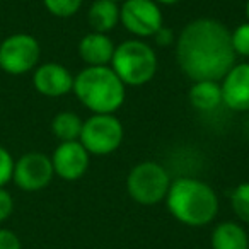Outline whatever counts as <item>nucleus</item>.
Instances as JSON below:
<instances>
[{
    "mask_svg": "<svg viewBox=\"0 0 249 249\" xmlns=\"http://www.w3.org/2000/svg\"><path fill=\"white\" fill-rule=\"evenodd\" d=\"M174 45L178 67L193 82H220L237 58L231 43V31L217 19H193L181 29Z\"/></svg>",
    "mask_w": 249,
    "mask_h": 249,
    "instance_id": "nucleus-1",
    "label": "nucleus"
},
{
    "mask_svg": "<svg viewBox=\"0 0 249 249\" xmlns=\"http://www.w3.org/2000/svg\"><path fill=\"white\" fill-rule=\"evenodd\" d=\"M169 213L188 227H205L218 213V196L208 183L196 178H178L166 196Z\"/></svg>",
    "mask_w": 249,
    "mask_h": 249,
    "instance_id": "nucleus-2",
    "label": "nucleus"
},
{
    "mask_svg": "<svg viewBox=\"0 0 249 249\" xmlns=\"http://www.w3.org/2000/svg\"><path fill=\"white\" fill-rule=\"evenodd\" d=\"M72 92L92 114H114L126 99V86L109 65L82 69L73 77Z\"/></svg>",
    "mask_w": 249,
    "mask_h": 249,
    "instance_id": "nucleus-3",
    "label": "nucleus"
},
{
    "mask_svg": "<svg viewBox=\"0 0 249 249\" xmlns=\"http://www.w3.org/2000/svg\"><path fill=\"white\" fill-rule=\"evenodd\" d=\"M157 55L143 39H126L114 48L109 67L126 87L149 84L157 73Z\"/></svg>",
    "mask_w": 249,
    "mask_h": 249,
    "instance_id": "nucleus-4",
    "label": "nucleus"
},
{
    "mask_svg": "<svg viewBox=\"0 0 249 249\" xmlns=\"http://www.w3.org/2000/svg\"><path fill=\"white\" fill-rule=\"evenodd\" d=\"M171 183L169 173L162 164L143 160L133 166L126 176V191L139 205L152 207L166 200Z\"/></svg>",
    "mask_w": 249,
    "mask_h": 249,
    "instance_id": "nucleus-5",
    "label": "nucleus"
},
{
    "mask_svg": "<svg viewBox=\"0 0 249 249\" xmlns=\"http://www.w3.org/2000/svg\"><path fill=\"white\" fill-rule=\"evenodd\" d=\"M123 123L114 114H92L84 120L79 142L90 156H109L123 143Z\"/></svg>",
    "mask_w": 249,
    "mask_h": 249,
    "instance_id": "nucleus-6",
    "label": "nucleus"
},
{
    "mask_svg": "<svg viewBox=\"0 0 249 249\" xmlns=\"http://www.w3.org/2000/svg\"><path fill=\"white\" fill-rule=\"evenodd\" d=\"M41 45L33 35L16 33L0 41V69L9 75H24L39 65Z\"/></svg>",
    "mask_w": 249,
    "mask_h": 249,
    "instance_id": "nucleus-7",
    "label": "nucleus"
},
{
    "mask_svg": "<svg viewBox=\"0 0 249 249\" xmlns=\"http://www.w3.org/2000/svg\"><path fill=\"white\" fill-rule=\"evenodd\" d=\"M120 22L137 39L154 38L164 26V16L154 0H124L120 5Z\"/></svg>",
    "mask_w": 249,
    "mask_h": 249,
    "instance_id": "nucleus-8",
    "label": "nucleus"
},
{
    "mask_svg": "<svg viewBox=\"0 0 249 249\" xmlns=\"http://www.w3.org/2000/svg\"><path fill=\"white\" fill-rule=\"evenodd\" d=\"M55 178L52 157L43 152H28L21 156L14 164L12 181L16 186L28 193L41 191Z\"/></svg>",
    "mask_w": 249,
    "mask_h": 249,
    "instance_id": "nucleus-9",
    "label": "nucleus"
},
{
    "mask_svg": "<svg viewBox=\"0 0 249 249\" xmlns=\"http://www.w3.org/2000/svg\"><path fill=\"white\" fill-rule=\"evenodd\" d=\"M52 164L55 176L63 181H77L86 176L90 164V154L84 145L75 142H60L52 154Z\"/></svg>",
    "mask_w": 249,
    "mask_h": 249,
    "instance_id": "nucleus-10",
    "label": "nucleus"
},
{
    "mask_svg": "<svg viewBox=\"0 0 249 249\" xmlns=\"http://www.w3.org/2000/svg\"><path fill=\"white\" fill-rule=\"evenodd\" d=\"M33 86L45 97H63L72 92L73 75L62 63L46 62L33 70Z\"/></svg>",
    "mask_w": 249,
    "mask_h": 249,
    "instance_id": "nucleus-11",
    "label": "nucleus"
},
{
    "mask_svg": "<svg viewBox=\"0 0 249 249\" xmlns=\"http://www.w3.org/2000/svg\"><path fill=\"white\" fill-rule=\"evenodd\" d=\"M222 103L232 111H249V63H235L220 80Z\"/></svg>",
    "mask_w": 249,
    "mask_h": 249,
    "instance_id": "nucleus-12",
    "label": "nucleus"
},
{
    "mask_svg": "<svg viewBox=\"0 0 249 249\" xmlns=\"http://www.w3.org/2000/svg\"><path fill=\"white\" fill-rule=\"evenodd\" d=\"M114 43L103 33H87L79 41V56L87 67H106L114 55Z\"/></svg>",
    "mask_w": 249,
    "mask_h": 249,
    "instance_id": "nucleus-13",
    "label": "nucleus"
},
{
    "mask_svg": "<svg viewBox=\"0 0 249 249\" xmlns=\"http://www.w3.org/2000/svg\"><path fill=\"white\" fill-rule=\"evenodd\" d=\"M212 249H249V235L237 222H220L212 231Z\"/></svg>",
    "mask_w": 249,
    "mask_h": 249,
    "instance_id": "nucleus-14",
    "label": "nucleus"
},
{
    "mask_svg": "<svg viewBox=\"0 0 249 249\" xmlns=\"http://www.w3.org/2000/svg\"><path fill=\"white\" fill-rule=\"evenodd\" d=\"M87 22L94 33L107 35L120 22V4L111 0H94L87 11Z\"/></svg>",
    "mask_w": 249,
    "mask_h": 249,
    "instance_id": "nucleus-15",
    "label": "nucleus"
},
{
    "mask_svg": "<svg viewBox=\"0 0 249 249\" xmlns=\"http://www.w3.org/2000/svg\"><path fill=\"white\" fill-rule=\"evenodd\" d=\"M190 104L198 111H213L222 104V89L220 82L215 80H196L191 84L188 92Z\"/></svg>",
    "mask_w": 249,
    "mask_h": 249,
    "instance_id": "nucleus-16",
    "label": "nucleus"
},
{
    "mask_svg": "<svg viewBox=\"0 0 249 249\" xmlns=\"http://www.w3.org/2000/svg\"><path fill=\"white\" fill-rule=\"evenodd\" d=\"M84 120L72 111H62L52 120V132L60 142H75L80 139Z\"/></svg>",
    "mask_w": 249,
    "mask_h": 249,
    "instance_id": "nucleus-17",
    "label": "nucleus"
},
{
    "mask_svg": "<svg viewBox=\"0 0 249 249\" xmlns=\"http://www.w3.org/2000/svg\"><path fill=\"white\" fill-rule=\"evenodd\" d=\"M231 207L235 217L244 224H249V181L241 183L231 193Z\"/></svg>",
    "mask_w": 249,
    "mask_h": 249,
    "instance_id": "nucleus-18",
    "label": "nucleus"
},
{
    "mask_svg": "<svg viewBox=\"0 0 249 249\" xmlns=\"http://www.w3.org/2000/svg\"><path fill=\"white\" fill-rule=\"evenodd\" d=\"M84 0H43V5L52 16L60 19H69L75 16L82 7Z\"/></svg>",
    "mask_w": 249,
    "mask_h": 249,
    "instance_id": "nucleus-19",
    "label": "nucleus"
},
{
    "mask_svg": "<svg viewBox=\"0 0 249 249\" xmlns=\"http://www.w3.org/2000/svg\"><path fill=\"white\" fill-rule=\"evenodd\" d=\"M231 43L235 56L249 58V22L239 24L234 31H231Z\"/></svg>",
    "mask_w": 249,
    "mask_h": 249,
    "instance_id": "nucleus-20",
    "label": "nucleus"
},
{
    "mask_svg": "<svg viewBox=\"0 0 249 249\" xmlns=\"http://www.w3.org/2000/svg\"><path fill=\"white\" fill-rule=\"evenodd\" d=\"M14 157L5 147L0 145V188H4L7 183L12 181V173H14Z\"/></svg>",
    "mask_w": 249,
    "mask_h": 249,
    "instance_id": "nucleus-21",
    "label": "nucleus"
},
{
    "mask_svg": "<svg viewBox=\"0 0 249 249\" xmlns=\"http://www.w3.org/2000/svg\"><path fill=\"white\" fill-rule=\"evenodd\" d=\"M14 212V198L5 188H0V224L5 222Z\"/></svg>",
    "mask_w": 249,
    "mask_h": 249,
    "instance_id": "nucleus-22",
    "label": "nucleus"
},
{
    "mask_svg": "<svg viewBox=\"0 0 249 249\" xmlns=\"http://www.w3.org/2000/svg\"><path fill=\"white\" fill-rule=\"evenodd\" d=\"M0 249H22L21 239L9 229H0Z\"/></svg>",
    "mask_w": 249,
    "mask_h": 249,
    "instance_id": "nucleus-23",
    "label": "nucleus"
},
{
    "mask_svg": "<svg viewBox=\"0 0 249 249\" xmlns=\"http://www.w3.org/2000/svg\"><path fill=\"white\" fill-rule=\"evenodd\" d=\"M154 41H156V45H159V46H169V45H174V43H176V36H174V33L171 31L169 28L162 26V28L154 35Z\"/></svg>",
    "mask_w": 249,
    "mask_h": 249,
    "instance_id": "nucleus-24",
    "label": "nucleus"
},
{
    "mask_svg": "<svg viewBox=\"0 0 249 249\" xmlns=\"http://www.w3.org/2000/svg\"><path fill=\"white\" fill-rule=\"evenodd\" d=\"M154 2L159 5H176V4H179L181 0H154Z\"/></svg>",
    "mask_w": 249,
    "mask_h": 249,
    "instance_id": "nucleus-25",
    "label": "nucleus"
},
{
    "mask_svg": "<svg viewBox=\"0 0 249 249\" xmlns=\"http://www.w3.org/2000/svg\"><path fill=\"white\" fill-rule=\"evenodd\" d=\"M244 14H246V19L249 22V0H246V5H244Z\"/></svg>",
    "mask_w": 249,
    "mask_h": 249,
    "instance_id": "nucleus-26",
    "label": "nucleus"
},
{
    "mask_svg": "<svg viewBox=\"0 0 249 249\" xmlns=\"http://www.w3.org/2000/svg\"><path fill=\"white\" fill-rule=\"evenodd\" d=\"M111 2H114V4H121V2H124V0H111Z\"/></svg>",
    "mask_w": 249,
    "mask_h": 249,
    "instance_id": "nucleus-27",
    "label": "nucleus"
}]
</instances>
